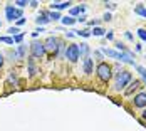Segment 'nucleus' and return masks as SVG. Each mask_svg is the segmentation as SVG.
I'll return each instance as SVG.
<instances>
[{"mask_svg":"<svg viewBox=\"0 0 146 131\" xmlns=\"http://www.w3.org/2000/svg\"><path fill=\"white\" fill-rule=\"evenodd\" d=\"M104 32H106V30L101 29V27H94L92 32H91V35H98V37H99V35H104Z\"/></svg>","mask_w":146,"mask_h":131,"instance_id":"dca6fc26","label":"nucleus"},{"mask_svg":"<svg viewBox=\"0 0 146 131\" xmlns=\"http://www.w3.org/2000/svg\"><path fill=\"white\" fill-rule=\"evenodd\" d=\"M5 15H7V20H10V22H17L20 17H22V10L20 9H15L12 5H7L5 7Z\"/></svg>","mask_w":146,"mask_h":131,"instance_id":"7ed1b4c3","label":"nucleus"},{"mask_svg":"<svg viewBox=\"0 0 146 131\" xmlns=\"http://www.w3.org/2000/svg\"><path fill=\"white\" fill-rule=\"evenodd\" d=\"M106 39H108V41H113V39H114V34H113V32H108V34H106Z\"/></svg>","mask_w":146,"mask_h":131,"instance_id":"393cba45","label":"nucleus"},{"mask_svg":"<svg viewBox=\"0 0 146 131\" xmlns=\"http://www.w3.org/2000/svg\"><path fill=\"white\" fill-rule=\"evenodd\" d=\"M102 54H106L108 57L119 59V52H116V51H113V49H102Z\"/></svg>","mask_w":146,"mask_h":131,"instance_id":"f8f14e48","label":"nucleus"},{"mask_svg":"<svg viewBox=\"0 0 146 131\" xmlns=\"http://www.w3.org/2000/svg\"><path fill=\"white\" fill-rule=\"evenodd\" d=\"M79 56H81V54H79V45H77V44H71V45L66 49V57L69 59L71 62H76V61L79 59Z\"/></svg>","mask_w":146,"mask_h":131,"instance_id":"20e7f679","label":"nucleus"},{"mask_svg":"<svg viewBox=\"0 0 146 131\" xmlns=\"http://www.w3.org/2000/svg\"><path fill=\"white\" fill-rule=\"evenodd\" d=\"M24 24H25V19H24V17H20V19L17 20V25H24Z\"/></svg>","mask_w":146,"mask_h":131,"instance_id":"cd10ccee","label":"nucleus"},{"mask_svg":"<svg viewBox=\"0 0 146 131\" xmlns=\"http://www.w3.org/2000/svg\"><path fill=\"white\" fill-rule=\"evenodd\" d=\"M77 20H79V22H86V17H84V15H81V17H79Z\"/></svg>","mask_w":146,"mask_h":131,"instance_id":"2f4dec72","label":"nucleus"},{"mask_svg":"<svg viewBox=\"0 0 146 131\" xmlns=\"http://www.w3.org/2000/svg\"><path fill=\"white\" fill-rule=\"evenodd\" d=\"M59 19H60L59 12H49V20H59Z\"/></svg>","mask_w":146,"mask_h":131,"instance_id":"aec40b11","label":"nucleus"},{"mask_svg":"<svg viewBox=\"0 0 146 131\" xmlns=\"http://www.w3.org/2000/svg\"><path fill=\"white\" fill-rule=\"evenodd\" d=\"M74 32H76V35H79V37H89V35H91L89 30H74Z\"/></svg>","mask_w":146,"mask_h":131,"instance_id":"a211bd4d","label":"nucleus"},{"mask_svg":"<svg viewBox=\"0 0 146 131\" xmlns=\"http://www.w3.org/2000/svg\"><path fill=\"white\" fill-rule=\"evenodd\" d=\"M22 39H24V34H17V35L14 37V42L20 44V42H22Z\"/></svg>","mask_w":146,"mask_h":131,"instance_id":"5701e85b","label":"nucleus"},{"mask_svg":"<svg viewBox=\"0 0 146 131\" xmlns=\"http://www.w3.org/2000/svg\"><path fill=\"white\" fill-rule=\"evenodd\" d=\"M134 14H138V15H143V17H146V9L143 7V5H136V7H134Z\"/></svg>","mask_w":146,"mask_h":131,"instance_id":"4468645a","label":"nucleus"},{"mask_svg":"<svg viewBox=\"0 0 146 131\" xmlns=\"http://www.w3.org/2000/svg\"><path fill=\"white\" fill-rule=\"evenodd\" d=\"M89 52V45L86 42L81 44V47H79V54H88Z\"/></svg>","mask_w":146,"mask_h":131,"instance_id":"f3484780","label":"nucleus"},{"mask_svg":"<svg viewBox=\"0 0 146 131\" xmlns=\"http://www.w3.org/2000/svg\"><path fill=\"white\" fill-rule=\"evenodd\" d=\"M106 5H108L111 10H114V9H116V3H114V2H109V3H106Z\"/></svg>","mask_w":146,"mask_h":131,"instance_id":"bb28decb","label":"nucleus"},{"mask_svg":"<svg viewBox=\"0 0 146 131\" xmlns=\"http://www.w3.org/2000/svg\"><path fill=\"white\" fill-rule=\"evenodd\" d=\"M133 102H134L136 108H146V92H139V94H136L134 99H133Z\"/></svg>","mask_w":146,"mask_h":131,"instance_id":"0eeeda50","label":"nucleus"},{"mask_svg":"<svg viewBox=\"0 0 146 131\" xmlns=\"http://www.w3.org/2000/svg\"><path fill=\"white\" fill-rule=\"evenodd\" d=\"M9 32H10V34H14V35H17V34L20 32V30L17 29V27H10V29H9Z\"/></svg>","mask_w":146,"mask_h":131,"instance_id":"b1692460","label":"nucleus"},{"mask_svg":"<svg viewBox=\"0 0 146 131\" xmlns=\"http://www.w3.org/2000/svg\"><path fill=\"white\" fill-rule=\"evenodd\" d=\"M37 5H39V2H35V0H34V2H30V7H37Z\"/></svg>","mask_w":146,"mask_h":131,"instance_id":"7c9ffc66","label":"nucleus"},{"mask_svg":"<svg viewBox=\"0 0 146 131\" xmlns=\"http://www.w3.org/2000/svg\"><path fill=\"white\" fill-rule=\"evenodd\" d=\"M102 20H106V22H108V20H111V14H109V12H108V14H104Z\"/></svg>","mask_w":146,"mask_h":131,"instance_id":"c85d7f7f","label":"nucleus"},{"mask_svg":"<svg viewBox=\"0 0 146 131\" xmlns=\"http://www.w3.org/2000/svg\"><path fill=\"white\" fill-rule=\"evenodd\" d=\"M3 66V54H0V67Z\"/></svg>","mask_w":146,"mask_h":131,"instance_id":"473e14b6","label":"nucleus"},{"mask_svg":"<svg viewBox=\"0 0 146 131\" xmlns=\"http://www.w3.org/2000/svg\"><path fill=\"white\" fill-rule=\"evenodd\" d=\"M35 22H37L39 25H44V24H47V22H50V20H49V12L42 10V12H40V15L35 19Z\"/></svg>","mask_w":146,"mask_h":131,"instance_id":"9d476101","label":"nucleus"},{"mask_svg":"<svg viewBox=\"0 0 146 131\" xmlns=\"http://www.w3.org/2000/svg\"><path fill=\"white\" fill-rule=\"evenodd\" d=\"M138 35H139L141 41H145L146 42V29H138Z\"/></svg>","mask_w":146,"mask_h":131,"instance_id":"412c9836","label":"nucleus"},{"mask_svg":"<svg viewBox=\"0 0 146 131\" xmlns=\"http://www.w3.org/2000/svg\"><path fill=\"white\" fill-rule=\"evenodd\" d=\"M131 72L129 71H121V72L117 74V81H116V89L117 91H121V89H124V87L128 86L129 82H131Z\"/></svg>","mask_w":146,"mask_h":131,"instance_id":"f03ea898","label":"nucleus"},{"mask_svg":"<svg viewBox=\"0 0 146 131\" xmlns=\"http://www.w3.org/2000/svg\"><path fill=\"white\" fill-rule=\"evenodd\" d=\"M15 5H17L19 9H22V7H25V5H29V2H27V0H17V2H15Z\"/></svg>","mask_w":146,"mask_h":131,"instance_id":"4be33fe9","label":"nucleus"},{"mask_svg":"<svg viewBox=\"0 0 146 131\" xmlns=\"http://www.w3.org/2000/svg\"><path fill=\"white\" fill-rule=\"evenodd\" d=\"M0 25H2V22H0Z\"/></svg>","mask_w":146,"mask_h":131,"instance_id":"f704fd0d","label":"nucleus"},{"mask_svg":"<svg viewBox=\"0 0 146 131\" xmlns=\"http://www.w3.org/2000/svg\"><path fill=\"white\" fill-rule=\"evenodd\" d=\"M124 35H126V39H129V41H133V35H131V32H126Z\"/></svg>","mask_w":146,"mask_h":131,"instance_id":"c756f323","label":"nucleus"},{"mask_svg":"<svg viewBox=\"0 0 146 131\" xmlns=\"http://www.w3.org/2000/svg\"><path fill=\"white\" fill-rule=\"evenodd\" d=\"M84 72L86 74H91L92 72V59L91 57H84Z\"/></svg>","mask_w":146,"mask_h":131,"instance_id":"9b49d317","label":"nucleus"},{"mask_svg":"<svg viewBox=\"0 0 146 131\" xmlns=\"http://www.w3.org/2000/svg\"><path fill=\"white\" fill-rule=\"evenodd\" d=\"M30 51H32V57H42V56L45 54L44 42H32Z\"/></svg>","mask_w":146,"mask_h":131,"instance_id":"39448f33","label":"nucleus"},{"mask_svg":"<svg viewBox=\"0 0 146 131\" xmlns=\"http://www.w3.org/2000/svg\"><path fill=\"white\" fill-rule=\"evenodd\" d=\"M44 47H45V51L56 54L57 52V47H59V39H56V37H47L45 42H44Z\"/></svg>","mask_w":146,"mask_h":131,"instance_id":"423d86ee","label":"nucleus"},{"mask_svg":"<svg viewBox=\"0 0 146 131\" xmlns=\"http://www.w3.org/2000/svg\"><path fill=\"white\" fill-rule=\"evenodd\" d=\"M71 5H72L71 2H52V3H50V9H52L54 12H57L60 9H67V7H71Z\"/></svg>","mask_w":146,"mask_h":131,"instance_id":"6e6552de","label":"nucleus"},{"mask_svg":"<svg viewBox=\"0 0 146 131\" xmlns=\"http://www.w3.org/2000/svg\"><path fill=\"white\" fill-rule=\"evenodd\" d=\"M138 87H141V81H139V79H134L131 84H129V87L124 91V94H126V96H129V94H133V91H136Z\"/></svg>","mask_w":146,"mask_h":131,"instance_id":"1a4fd4ad","label":"nucleus"},{"mask_svg":"<svg viewBox=\"0 0 146 131\" xmlns=\"http://www.w3.org/2000/svg\"><path fill=\"white\" fill-rule=\"evenodd\" d=\"M62 19V24L64 25H72L74 22L77 20V19H74V17H71V15H67V17H60Z\"/></svg>","mask_w":146,"mask_h":131,"instance_id":"ddd939ff","label":"nucleus"},{"mask_svg":"<svg viewBox=\"0 0 146 131\" xmlns=\"http://www.w3.org/2000/svg\"><path fill=\"white\" fill-rule=\"evenodd\" d=\"M143 119H146V109L143 111Z\"/></svg>","mask_w":146,"mask_h":131,"instance_id":"72a5a7b5","label":"nucleus"},{"mask_svg":"<svg viewBox=\"0 0 146 131\" xmlns=\"http://www.w3.org/2000/svg\"><path fill=\"white\" fill-rule=\"evenodd\" d=\"M113 67L108 64V62H99L98 64V69H96V72H98V76H99V79L101 81H104V82H108L109 79H111V76H113Z\"/></svg>","mask_w":146,"mask_h":131,"instance_id":"f257e3e1","label":"nucleus"},{"mask_svg":"<svg viewBox=\"0 0 146 131\" xmlns=\"http://www.w3.org/2000/svg\"><path fill=\"white\" fill-rule=\"evenodd\" d=\"M35 72H37V69H35V66H34V59L30 57L29 59V74L30 76H35Z\"/></svg>","mask_w":146,"mask_h":131,"instance_id":"2eb2a0df","label":"nucleus"},{"mask_svg":"<svg viewBox=\"0 0 146 131\" xmlns=\"http://www.w3.org/2000/svg\"><path fill=\"white\" fill-rule=\"evenodd\" d=\"M25 56V45H19L17 49V57H24Z\"/></svg>","mask_w":146,"mask_h":131,"instance_id":"6ab92c4d","label":"nucleus"},{"mask_svg":"<svg viewBox=\"0 0 146 131\" xmlns=\"http://www.w3.org/2000/svg\"><path fill=\"white\" fill-rule=\"evenodd\" d=\"M116 47L119 49V51H124V52H126V47H124V45H123L121 42H117V44H116Z\"/></svg>","mask_w":146,"mask_h":131,"instance_id":"a878e982","label":"nucleus"}]
</instances>
